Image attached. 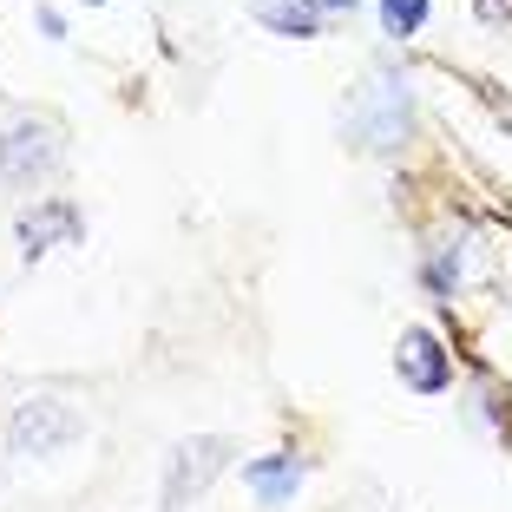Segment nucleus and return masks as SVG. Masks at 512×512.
I'll use <instances>...</instances> for the list:
<instances>
[{
	"label": "nucleus",
	"mask_w": 512,
	"mask_h": 512,
	"mask_svg": "<svg viewBox=\"0 0 512 512\" xmlns=\"http://www.w3.org/2000/svg\"><path fill=\"white\" fill-rule=\"evenodd\" d=\"M66 158V132L60 119H46V112H14V119L0 125V178L7 184H40L53 178Z\"/></svg>",
	"instance_id": "f257e3e1"
},
{
	"label": "nucleus",
	"mask_w": 512,
	"mask_h": 512,
	"mask_svg": "<svg viewBox=\"0 0 512 512\" xmlns=\"http://www.w3.org/2000/svg\"><path fill=\"white\" fill-rule=\"evenodd\" d=\"M348 125H355V138H362L368 151H394L407 138V125H414V92H407V79L401 73H375L362 92H355Z\"/></svg>",
	"instance_id": "f03ea898"
},
{
	"label": "nucleus",
	"mask_w": 512,
	"mask_h": 512,
	"mask_svg": "<svg viewBox=\"0 0 512 512\" xmlns=\"http://www.w3.org/2000/svg\"><path fill=\"white\" fill-rule=\"evenodd\" d=\"M230 440L224 434H197V440H178L171 447V460H165V493H158V506L165 512H184V506H197V499L211 493V480L230 467Z\"/></svg>",
	"instance_id": "7ed1b4c3"
},
{
	"label": "nucleus",
	"mask_w": 512,
	"mask_h": 512,
	"mask_svg": "<svg viewBox=\"0 0 512 512\" xmlns=\"http://www.w3.org/2000/svg\"><path fill=\"white\" fill-rule=\"evenodd\" d=\"M79 434H86V421H79L60 394H33V401L14 407V421H7L14 453H60V447H73Z\"/></svg>",
	"instance_id": "20e7f679"
},
{
	"label": "nucleus",
	"mask_w": 512,
	"mask_h": 512,
	"mask_svg": "<svg viewBox=\"0 0 512 512\" xmlns=\"http://www.w3.org/2000/svg\"><path fill=\"white\" fill-rule=\"evenodd\" d=\"M60 243H79V211L66 197H46L33 211H20V256L40 263L46 250H60Z\"/></svg>",
	"instance_id": "39448f33"
},
{
	"label": "nucleus",
	"mask_w": 512,
	"mask_h": 512,
	"mask_svg": "<svg viewBox=\"0 0 512 512\" xmlns=\"http://www.w3.org/2000/svg\"><path fill=\"white\" fill-rule=\"evenodd\" d=\"M394 368H401V381H407L414 394H447V381H453L447 348H440L427 329H407V335H401V348H394Z\"/></svg>",
	"instance_id": "423d86ee"
},
{
	"label": "nucleus",
	"mask_w": 512,
	"mask_h": 512,
	"mask_svg": "<svg viewBox=\"0 0 512 512\" xmlns=\"http://www.w3.org/2000/svg\"><path fill=\"white\" fill-rule=\"evenodd\" d=\"M243 486H250L263 506H289L296 486H302V460H296V453H263V460L243 467Z\"/></svg>",
	"instance_id": "0eeeda50"
},
{
	"label": "nucleus",
	"mask_w": 512,
	"mask_h": 512,
	"mask_svg": "<svg viewBox=\"0 0 512 512\" xmlns=\"http://www.w3.org/2000/svg\"><path fill=\"white\" fill-rule=\"evenodd\" d=\"M256 7V20H263V27L270 33H289V40H316V7H309V0H250Z\"/></svg>",
	"instance_id": "6e6552de"
},
{
	"label": "nucleus",
	"mask_w": 512,
	"mask_h": 512,
	"mask_svg": "<svg viewBox=\"0 0 512 512\" xmlns=\"http://www.w3.org/2000/svg\"><path fill=\"white\" fill-rule=\"evenodd\" d=\"M381 27H388L394 40L421 33V27H427V0H381Z\"/></svg>",
	"instance_id": "1a4fd4ad"
},
{
	"label": "nucleus",
	"mask_w": 512,
	"mask_h": 512,
	"mask_svg": "<svg viewBox=\"0 0 512 512\" xmlns=\"http://www.w3.org/2000/svg\"><path fill=\"white\" fill-rule=\"evenodd\" d=\"M473 14L480 20H512V0H473Z\"/></svg>",
	"instance_id": "9d476101"
},
{
	"label": "nucleus",
	"mask_w": 512,
	"mask_h": 512,
	"mask_svg": "<svg viewBox=\"0 0 512 512\" xmlns=\"http://www.w3.org/2000/svg\"><path fill=\"white\" fill-rule=\"evenodd\" d=\"M309 7H316V14H348L355 0H309Z\"/></svg>",
	"instance_id": "9b49d317"
}]
</instances>
